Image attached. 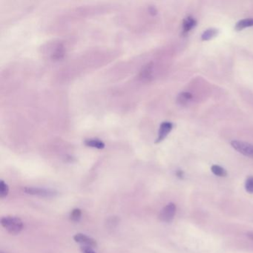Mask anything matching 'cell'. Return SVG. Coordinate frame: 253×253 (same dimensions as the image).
<instances>
[{
  "label": "cell",
  "instance_id": "obj_1",
  "mask_svg": "<svg viewBox=\"0 0 253 253\" xmlns=\"http://www.w3.org/2000/svg\"><path fill=\"white\" fill-rule=\"evenodd\" d=\"M1 225L11 235H18L24 228V223L22 220L15 216H5L2 218Z\"/></svg>",
  "mask_w": 253,
  "mask_h": 253
},
{
  "label": "cell",
  "instance_id": "obj_2",
  "mask_svg": "<svg viewBox=\"0 0 253 253\" xmlns=\"http://www.w3.org/2000/svg\"><path fill=\"white\" fill-rule=\"evenodd\" d=\"M231 146L235 150L241 153L243 155L253 158V145L246 142L233 140L231 142Z\"/></svg>",
  "mask_w": 253,
  "mask_h": 253
},
{
  "label": "cell",
  "instance_id": "obj_3",
  "mask_svg": "<svg viewBox=\"0 0 253 253\" xmlns=\"http://www.w3.org/2000/svg\"><path fill=\"white\" fill-rule=\"evenodd\" d=\"M24 192L28 195H36L39 197H54L57 195V192L53 189H43V188L32 187V186H26L24 188Z\"/></svg>",
  "mask_w": 253,
  "mask_h": 253
},
{
  "label": "cell",
  "instance_id": "obj_4",
  "mask_svg": "<svg viewBox=\"0 0 253 253\" xmlns=\"http://www.w3.org/2000/svg\"><path fill=\"white\" fill-rule=\"evenodd\" d=\"M175 213H176V206L175 203H170L161 210L159 219L161 221L169 223L174 219Z\"/></svg>",
  "mask_w": 253,
  "mask_h": 253
},
{
  "label": "cell",
  "instance_id": "obj_5",
  "mask_svg": "<svg viewBox=\"0 0 253 253\" xmlns=\"http://www.w3.org/2000/svg\"><path fill=\"white\" fill-rule=\"evenodd\" d=\"M74 240L79 244H83L85 247H98V243L95 241V239L91 238L85 235L82 233H78L74 236Z\"/></svg>",
  "mask_w": 253,
  "mask_h": 253
},
{
  "label": "cell",
  "instance_id": "obj_6",
  "mask_svg": "<svg viewBox=\"0 0 253 253\" xmlns=\"http://www.w3.org/2000/svg\"><path fill=\"white\" fill-rule=\"evenodd\" d=\"M172 128L173 124L170 122H164V123H161L160 129H159L158 136H157L156 143H158L163 141L172 130Z\"/></svg>",
  "mask_w": 253,
  "mask_h": 253
},
{
  "label": "cell",
  "instance_id": "obj_7",
  "mask_svg": "<svg viewBox=\"0 0 253 253\" xmlns=\"http://www.w3.org/2000/svg\"><path fill=\"white\" fill-rule=\"evenodd\" d=\"M197 21L195 18L188 16L183 21V33L188 34L192 29L196 26Z\"/></svg>",
  "mask_w": 253,
  "mask_h": 253
},
{
  "label": "cell",
  "instance_id": "obj_8",
  "mask_svg": "<svg viewBox=\"0 0 253 253\" xmlns=\"http://www.w3.org/2000/svg\"><path fill=\"white\" fill-rule=\"evenodd\" d=\"M253 26V18H247V19H241L236 23L235 29L236 31H242L243 29H247Z\"/></svg>",
  "mask_w": 253,
  "mask_h": 253
},
{
  "label": "cell",
  "instance_id": "obj_9",
  "mask_svg": "<svg viewBox=\"0 0 253 253\" xmlns=\"http://www.w3.org/2000/svg\"><path fill=\"white\" fill-rule=\"evenodd\" d=\"M219 34V30L216 29H209L205 31L202 35V39L203 41H208L216 37Z\"/></svg>",
  "mask_w": 253,
  "mask_h": 253
},
{
  "label": "cell",
  "instance_id": "obj_10",
  "mask_svg": "<svg viewBox=\"0 0 253 253\" xmlns=\"http://www.w3.org/2000/svg\"><path fill=\"white\" fill-rule=\"evenodd\" d=\"M85 144L89 147L92 148L98 149V150H102L105 147V144L101 140H97V139H91V140H85Z\"/></svg>",
  "mask_w": 253,
  "mask_h": 253
},
{
  "label": "cell",
  "instance_id": "obj_11",
  "mask_svg": "<svg viewBox=\"0 0 253 253\" xmlns=\"http://www.w3.org/2000/svg\"><path fill=\"white\" fill-rule=\"evenodd\" d=\"M211 171L216 176L219 177H226L227 175V172L223 167H220L219 165H213L211 167Z\"/></svg>",
  "mask_w": 253,
  "mask_h": 253
},
{
  "label": "cell",
  "instance_id": "obj_12",
  "mask_svg": "<svg viewBox=\"0 0 253 253\" xmlns=\"http://www.w3.org/2000/svg\"><path fill=\"white\" fill-rule=\"evenodd\" d=\"M9 187L3 181H0V198H4L8 195Z\"/></svg>",
  "mask_w": 253,
  "mask_h": 253
},
{
  "label": "cell",
  "instance_id": "obj_13",
  "mask_svg": "<svg viewBox=\"0 0 253 253\" xmlns=\"http://www.w3.org/2000/svg\"><path fill=\"white\" fill-rule=\"evenodd\" d=\"M81 216H82V211L80 209H74L71 212L70 219L72 221L78 222L79 220H81Z\"/></svg>",
  "mask_w": 253,
  "mask_h": 253
},
{
  "label": "cell",
  "instance_id": "obj_14",
  "mask_svg": "<svg viewBox=\"0 0 253 253\" xmlns=\"http://www.w3.org/2000/svg\"><path fill=\"white\" fill-rule=\"evenodd\" d=\"M192 96L190 93L189 92H183L181 93V95L178 97V101L181 103L184 104L186 102H187L188 101H190L192 99Z\"/></svg>",
  "mask_w": 253,
  "mask_h": 253
},
{
  "label": "cell",
  "instance_id": "obj_15",
  "mask_svg": "<svg viewBox=\"0 0 253 253\" xmlns=\"http://www.w3.org/2000/svg\"><path fill=\"white\" fill-rule=\"evenodd\" d=\"M245 189L249 193L253 194V176L249 177L246 180Z\"/></svg>",
  "mask_w": 253,
  "mask_h": 253
},
{
  "label": "cell",
  "instance_id": "obj_16",
  "mask_svg": "<svg viewBox=\"0 0 253 253\" xmlns=\"http://www.w3.org/2000/svg\"><path fill=\"white\" fill-rule=\"evenodd\" d=\"M81 250H82L83 253H95V252L91 249V247H85V246L81 247Z\"/></svg>",
  "mask_w": 253,
  "mask_h": 253
},
{
  "label": "cell",
  "instance_id": "obj_17",
  "mask_svg": "<svg viewBox=\"0 0 253 253\" xmlns=\"http://www.w3.org/2000/svg\"><path fill=\"white\" fill-rule=\"evenodd\" d=\"M177 176L178 177V178H184V172H183L181 170H178V171L176 172Z\"/></svg>",
  "mask_w": 253,
  "mask_h": 253
},
{
  "label": "cell",
  "instance_id": "obj_18",
  "mask_svg": "<svg viewBox=\"0 0 253 253\" xmlns=\"http://www.w3.org/2000/svg\"><path fill=\"white\" fill-rule=\"evenodd\" d=\"M247 236L249 238L251 239V240H253V232H250V233H247Z\"/></svg>",
  "mask_w": 253,
  "mask_h": 253
},
{
  "label": "cell",
  "instance_id": "obj_19",
  "mask_svg": "<svg viewBox=\"0 0 253 253\" xmlns=\"http://www.w3.org/2000/svg\"><path fill=\"white\" fill-rule=\"evenodd\" d=\"M0 253H4L3 252H0Z\"/></svg>",
  "mask_w": 253,
  "mask_h": 253
}]
</instances>
